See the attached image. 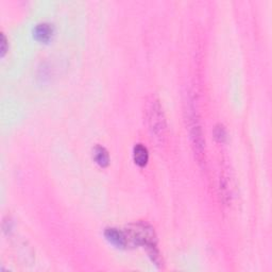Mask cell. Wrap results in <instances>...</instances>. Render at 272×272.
I'll use <instances>...</instances> for the list:
<instances>
[{
  "label": "cell",
  "instance_id": "5b68a950",
  "mask_svg": "<svg viewBox=\"0 0 272 272\" xmlns=\"http://www.w3.org/2000/svg\"><path fill=\"white\" fill-rule=\"evenodd\" d=\"M192 140H193V146L195 149V152L198 155V159L200 160V156H203V152H204V140L203 137H202V132L200 126L198 125L193 126Z\"/></svg>",
  "mask_w": 272,
  "mask_h": 272
},
{
  "label": "cell",
  "instance_id": "7a4b0ae2",
  "mask_svg": "<svg viewBox=\"0 0 272 272\" xmlns=\"http://www.w3.org/2000/svg\"><path fill=\"white\" fill-rule=\"evenodd\" d=\"M148 123L152 134L163 140L166 132V119L159 100L153 99L148 107Z\"/></svg>",
  "mask_w": 272,
  "mask_h": 272
},
{
  "label": "cell",
  "instance_id": "6da1fadb",
  "mask_svg": "<svg viewBox=\"0 0 272 272\" xmlns=\"http://www.w3.org/2000/svg\"><path fill=\"white\" fill-rule=\"evenodd\" d=\"M124 234L128 244L131 243L132 245L143 246L146 247L147 249L155 247L157 243L153 227L147 223H143V221L129 224L126 226Z\"/></svg>",
  "mask_w": 272,
  "mask_h": 272
},
{
  "label": "cell",
  "instance_id": "52a82bcc",
  "mask_svg": "<svg viewBox=\"0 0 272 272\" xmlns=\"http://www.w3.org/2000/svg\"><path fill=\"white\" fill-rule=\"evenodd\" d=\"M93 156H94L95 162H96L100 167L104 168V167L109 166L110 155H109V152H107V150L104 147L97 145V146L94 148Z\"/></svg>",
  "mask_w": 272,
  "mask_h": 272
},
{
  "label": "cell",
  "instance_id": "9c48e42d",
  "mask_svg": "<svg viewBox=\"0 0 272 272\" xmlns=\"http://www.w3.org/2000/svg\"><path fill=\"white\" fill-rule=\"evenodd\" d=\"M8 49H9L8 40L7 37H5V35L2 33L1 34V56H4V54L8 51Z\"/></svg>",
  "mask_w": 272,
  "mask_h": 272
},
{
  "label": "cell",
  "instance_id": "277c9868",
  "mask_svg": "<svg viewBox=\"0 0 272 272\" xmlns=\"http://www.w3.org/2000/svg\"><path fill=\"white\" fill-rule=\"evenodd\" d=\"M54 34V28L48 23H42L36 25L33 30L34 39L42 44H47L52 40Z\"/></svg>",
  "mask_w": 272,
  "mask_h": 272
},
{
  "label": "cell",
  "instance_id": "ba28073f",
  "mask_svg": "<svg viewBox=\"0 0 272 272\" xmlns=\"http://www.w3.org/2000/svg\"><path fill=\"white\" fill-rule=\"evenodd\" d=\"M214 135L216 137V140L220 143H223L226 138V131L223 124H218L214 131Z\"/></svg>",
  "mask_w": 272,
  "mask_h": 272
},
{
  "label": "cell",
  "instance_id": "8992f818",
  "mask_svg": "<svg viewBox=\"0 0 272 272\" xmlns=\"http://www.w3.org/2000/svg\"><path fill=\"white\" fill-rule=\"evenodd\" d=\"M133 159L136 165L140 167H145L149 161L148 149L143 144H136L133 148Z\"/></svg>",
  "mask_w": 272,
  "mask_h": 272
},
{
  "label": "cell",
  "instance_id": "3957f363",
  "mask_svg": "<svg viewBox=\"0 0 272 272\" xmlns=\"http://www.w3.org/2000/svg\"><path fill=\"white\" fill-rule=\"evenodd\" d=\"M104 236L107 242L118 249H124L128 246V240H126L124 232L119 231L116 227H106Z\"/></svg>",
  "mask_w": 272,
  "mask_h": 272
}]
</instances>
